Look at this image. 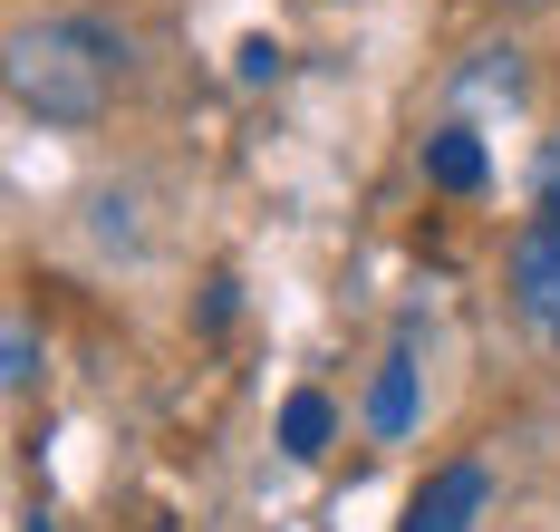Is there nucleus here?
<instances>
[{
  "label": "nucleus",
  "instance_id": "obj_7",
  "mask_svg": "<svg viewBox=\"0 0 560 532\" xmlns=\"http://www.w3.org/2000/svg\"><path fill=\"white\" fill-rule=\"evenodd\" d=\"M30 378H39V329H30V320H10V329H0V388L20 397Z\"/></svg>",
  "mask_w": 560,
  "mask_h": 532
},
{
  "label": "nucleus",
  "instance_id": "obj_4",
  "mask_svg": "<svg viewBox=\"0 0 560 532\" xmlns=\"http://www.w3.org/2000/svg\"><path fill=\"white\" fill-rule=\"evenodd\" d=\"M425 184H445V194H483V136H474V126L425 136Z\"/></svg>",
  "mask_w": 560,
  "mask_h": 532
},
{
  "label": "nucleus",
  "instance_id": "obj_5",
  "mask_svg": "<svg viewBox=\"0 0 560 532\" xmlns=\"http://www.w3.org/2000/svg\"><path fill=\"white\" fill-rule=\"evenodd\" d=\"M368 426H377V436H406V426H416V358L396 349L387 368H377V397H368Z\"/></svg>",
  "mask_w": 560,
  "mask_h": 532
},
{
  "label": "nucleus",
  "instance_id": "obj_6",
  "mask_svg": "<svg viewBox=\"0 0 560 532\" xmlns=\"http://www.w3.org/2000/svg\"><path fill=\"white\" fill-rule=\"evenodd\" d=\"M329 426H338V407H329V397H319V388H300V397L280 407V446H290V455L310 465V455L329 446Z\"/></svg>",
  "mask_w": 560,
  "mask_h": 532
},
{
  "label": "nucleus",
  "instance_id": "obj_9",
  "mask_svg": "<svg viewBox=\"0 0 560 532\" xmlns=\"http://www.w3.org/2000/svg\"><path fill=\"white\" fill-rule=\"evenodd\" d=\"M232 68H242V78L261 88V78H280V49H271V39H242V59H232Z\"/></svg>",
  "mask_w": 560,
  "mask_h": 532
},
{
  "label": "nucleus",
  "instance_id": "obj_10",
  "mask_svg": "<svg viewBox=\"0 0 560 532\" xmlns=\"http://www.w3.org/2000/svg\"><path fill=\"white\" fill-rule=\"evenodd\" d=\"M20 532H49V523H39V513H30V523H20Z\"/></svg>",
  "mask_w": 560,
  "mask_h": 532
},
{
  "label": "nucleus",
  "instance_id": "obj_3",
  "mask_svg": "<svg viewBox=\"0 0 560 532\" xmlns=\"http://www.w3.org/2000/svg\"><path fill=\"white\" fill-rule=\"evenodd\" d=\"M483 504H493V474L464 455V465L425 474V494L406 504V523H396V532H474V523H483Z\"/></svg>",
  "mask_w": 560,
  "mask_h": 532
},
{
  "label": "nucleus",
  "instance_id": "obj_1",
  "mask_svg": "<svg viewBox=\"0 0 560 532\" xmlns=\"http://www.w3.org/2000/svg\"><path fill=\"white\" fill-rule=\"evenodd\" d=\"M10 97H20V117L39 126H97L116 97V68H126V39H116L107 20H88V10H58V20H20L10 30Z\"/></svg>",
  "mask_w": 560,
  "mask_h": 532
},
{
  "label": "nucleus",
  "instance_id": "obj_8",
  "mask_svg": "<svg viewBox=\"0 0 560 532\" xmlns=\"http://www.w3.org/2000/svg\"><path fill=\"white\" fill-rule=\"evenodd\" d=\"M532 204L560 223V136H541V155H532Z\"/></svg>",
  "mask_w": 560,
  "mask_h": 532
},
{
  "label": "nucleus",
  "instance_id": "obj_2",
  "mask_svg": "<svg viewBox=\"0 0 560 532\" xmlns=\"http://www.w3.org/2000/svg\"><path fill=\"white\" fill-rule=\"evenodd\" d=\"M512 310L541 349H560V223L551 213L512 233Z\"/></svg>",
  "mask_w": 560,
  "mask_h": 532
},
{
  "label": "nucleus",
  "instance_id": "obj_11",
  "mask_svg": "<svg viewBox=\"0 0 560 532\" xmlns=\"http://www.w3.org/2000/svg\"><path fill=\"white\" fill-rule=\"evenodd\" d=\"M522 10H551V0H522Z\"/></svg>",
  "mask_w": 560,
  "mask_h": 532
}]
</instances>
